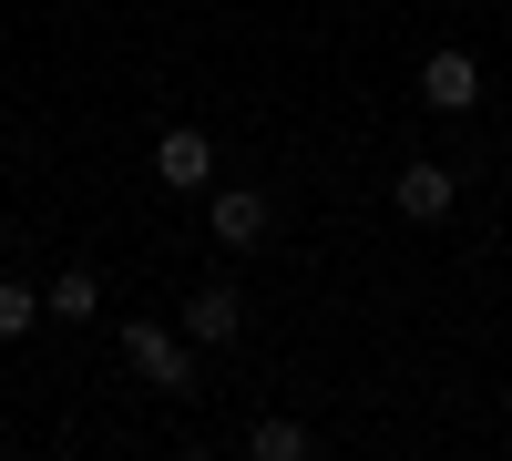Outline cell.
I'll list each match as a JSON object with an SVG mask.
<instances>
[{"label": "cell", "mask_w": 512, "mask_h": 461, "mask_svg": "<svg viewBox=\"0 0 512 461\" xmlns=\"http://www.w3.org/2000/svg\"><path fill=\"white\" fill-rule=\"evenodd\" d=\"M41 318H62V328H82V318H103V277H93V267H62L52 287H41Z\"/></svg>", "instance_id": "52a82bcc"}, {"label": "cell", "mask_w": 512, "mask_h": 461, "mask_svg": "<svg viewBox=\"0 0 512 461\" xmlns=\"http://www.w3.org/2000/svg\"><path fill=\"white\" fill-rule=\"evenodd\" d=\"M205 236H216L226 257H256V246L277 236V226H267V195H256V185H226L216 205H205Z\"/></svg>", "instance_id": "7a4b0ae2"}, {"label": "cell", "mask_w": 512, "mask_h": 461, "mask_svg": "<svg viewBox=\"0 0 512 461\" xmlns=\"http://www.w3.org/2000/svg\"><path fill=\"white\" fill-rule=\"evenodd\" d=\"M31 328H41V287L0 277V339H31Z\"/></svg>", "instance_id": "9c48e42d"}, {"label": "cell", "mask_w": 512, "mask_h": 461, "mask_svg": "<svg viewBox=\"0 0 512 461\" xmlns=\"http://www.w3.org/2000/svg\"><path fill=\"white\" fill-rule=\"evenodd\" d=\"M185 339H195V349H236V339H246V298H236V277H205L195 298H185Z\"/></svg>", "instance_id": "3957f363"}, {"label": "cell", "mask_w": 512, "mask_h": 461, "mask_svg": "<svg viewBox=\"0 0 512 461\" xmlns=\"http://www.w3.org/2000/svg\"><path fill=\"white\" fill-rule=\"evenodd\" d=\"M154 175L175 185V195H195V185H216V134H195V123H175V134L154 144Z\"/></svg>", "instance_id": "5b68a950"}, {"label": "cell", "mask_w": 512, "mask_h": 461, "mask_svg": "<svg viewBox=\"0 0 512 461\" xmlns=\"http://www.w3.org/2000/svg\"><path fill=\"white\" fill-rule=\"evenodd\" d=\"M123 359H134L144 390H195V339L164 318H123Z\"/></svg>", "instance_id": "6da1fadb"}, {"label": "cell", "mask_w": 512, "mask_h": 461, "mask_svg": "<svg viewBox=\"0 0 512 461\" xmlns=\"http://www.w3.org/2000/svg\"><path fill=\"white\" fill-rule=\"evenodd\" d=\"M246 451H256V461H308V451H318V431H308V421H256V431H246Z\"/></svg>", "instance_id": "ba28073f"}, {"label": "cell", "mask_w": 512, "mask_h": 461, "mask_svg": "<svg viewBox=\"0 0 512 461\" xmlns=\"http://www.w3.org/2000/svg\"><path fill=\"white\" fill-rule=\"evenodd\" d=\"M390 205H400L410 226H441L451 205H461V175H451V164H431V154H420V164H400V185H390Z\"/></svg>", "instance_id": "277c9868"}, {"label": "cell", "mask_w": 512, "mask_h": 461, "mask_svg": "<svg viewBox=\"0 0 512 461\" xmlns=\"http://www.w3.org/2000/svg\"><path fill=\"white\" fill-rule=\"evenodd\" d=\"M420 103H431V113H472L482 103V62L472 52H431V62H420Z\"/></svg>", "instance_id": "8992f818"}]
</instances>
